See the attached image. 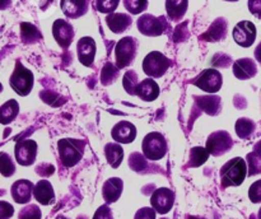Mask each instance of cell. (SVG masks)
Returning <instances> with one entry per match:
<instances>
[{
  "label": "cell",
  "mask_w": 261,
  "mask_h": 219,
  "mask_svg": "<svg viewBox=\"0 0 261 219\" xmlns=\"http://www.w3.org/2000/svg\"><path fill=\"white\" fill-rule=\"evenodd\" d=\"M247 163L244 158L236 157L228 160L223 167L221 168V185L223 188L231 187V186H240L245 181L247 172Z\"/></svg>",
  "instance_id": "obj_1"
},
{
  "label": "cell",
  "mask_w": 261,
  "mask_h": 219,
  "mask_svg": "<svg viewBox=\"0 0 261 219\" xmlns=\"http://www.w3.org/2000/svg\"><path fill=\"white\" fill-rule=\"evenodd\" d=\"M84 148H86V140L70 139V138L59 140L58 149L61 163L65 167H74L78 165L83 158Z\"/></svg>",
  "instance_id": "obj_2"
},
{
  "label": "cell",
  "mask_w": 261,
  "mask_h": 219,
  "mask_svg": "<svg viewBox=\"0 0 261 219\" xmlns=\"http://www.w3.org/2000/svg\"><path fill=\"white\" fill-rule=\"evenodd\" d=\"M33 83H35V79H33L32 71L25 68L19 60H17L14 70L9 78V86L12 87L13 91L22 97L28 96L32 91Z\"/></svg>",
  "instance_id": "obj_3"
},
{
  "label": "cell",
  "mask_w": 261,
  "mask_h": 219,
  "mask_svg": "<svg viewBox=\"0 0 261 219\" xmlns=\"http://www.w3.org/2000/svg\"><path fill=\"white\" fill-rule=\"evenodd\" d=\"M143 154L149 160H160L167 154V140L161 132L152 131L147 134L142 143Z\"/></svg>",
  "instance_id": "obj_4"
},
{
  "label": "cell",
  "mask_w": 261,
  "mask_h": 219,
  "mask_svg": "<svg viewBox=\"0 0 261 219\" xmlns=\"http://www.w3.org/2000/svg\"><path fill=\"white\" fill-rule=\"evenodd\" d=\"M138 53V40L135 37L121 38L115 47V59L119 69H125L134 63Z\"/></svg>",
  "instance_id": "obj_5"
},
{
  "label": "cell",
  "mask_w": 261,
  "mask_h": 219,
  "mask_svg": "<svg viewBox=\"0 0 261 219\" xmlns=\"http://www.w3.org/2000/svg\"><path fill=\"white\" fill-rule=\"evenodd\" d=\"M171 61L160 51H152L144 58L142 64L143 71L150 78H161L170 68Z\"/></svg>",
  "instance_id": "obj_6"
},
{
  "label": "cell",
  "mask_w": 261,
  "mask_h": 219,
  "mask_svg": "<svg viewBox=\"0 0 261 219\" xmlns=\"http://www.w3.org/2000/svg\"><path fill=\"white\" fill-rule=\"evenodd\" d=\"M138 30L140 33L148 37H157V36L163 35L167 32L170 28L166 17H154L152 14H143L137 22Z\"/></svg>",
  "instance_id": "obj_7"
},
{
  "label": "cell",
  "mask_w": 261,
  "mask_h": 219,
  "mask_svg": "<svg viewBox=\"0 0 261 219\" xmlns=\"http://www.w3.org/2000/svg\"><path fill=\"white\" fill-rule=\"evenodd\" d=\"M232 147H233V139L229 132L224 130L212 132L206 140V149L214 157H221L224 153L229 152Z\"/></svg>",
  "instance_id": "obj_8"
},
{
  "label": "cell",
  "mask_w": 261,
  "mask_h": 219,
  "mask_svg": "<svg viewBox=\"0 0 261 219\" xmlns=\"http://www.w3.org/2000/svg\"><path fill=\"white\" fill-rule=\"evenodd\" d=\"M191 83L208 93H217L222 88L223 76L217 69H206L201 71Z\"/></svg>",
  "instance_id": "obj_9"
},
{
  "label": "cell",
  "mask_w": 261,
  "mask_h": 219,
  "mask_svg": "<svg viewBox=\"0 0 261 219\" xmlns=\"http://www.w3.org/2000/svg\"><path fill=\"white\" fill-rule=\"evenodd\" d=\"M14 154L15 159L20 166L28 167L33 165L37 155V143L32 139L18 140L14 148Z\"/></svg>",
  "instance_id": "obj_10"
},
{
  "label": "cell",
  "mask_w": 261,
  "mask_h": 219,
  "mask_svg": "<svg viewBox=\"0 0 261 219\" xmlns=\"http://www.w3.org/2000/svg\"><path fill=\"white\" fill-rule=\"evenodd\" d=\"M233 40L241 47H250L256 40V27L250 20H241L233 28Z\"/></svg>",
  "instance_id": "obj_11"
},
{
  "label": "cell",
  "mask_w": 261,
  "mask_h": 219,
  "mask_svg": "<svg viewBox=\"0 0 261 219\" xmlns=\"http://www.w3.org/2000/svg\"><path fill=\"white\" fill-rule=\"evenodd\" d=\"M150 204L160 214H167L175 204V193L171 188L160 187L150 196Z\"/></svg>",
  "instance_id": "obj_12"
},
{
  "label": "cell",
  "mask_w": 261,
  "mask_h": 219,
  "mask_svg": "<svg viewBox=\"0 0 261 219\" xmlns=\"http://www.w3.org/2000/svg\"><path fill=\"white\" fill-rule=\"evenodd\" d=\"M53 35L61 48H68L73 42L74 28L65 19H56L53 24Z\"/></svg>",
  "instance_id": "obj_13"
},
{
  "label": "cell",
  "mask_w": 261,
  "mask_h": 219,
  "mask_svg": "<svg viewBox=\"0 0 261 219\" xmlns=\"http://www.w3.org/2000/svg\"><path fill=\"white\" fill-rule=\"evenodd\" d=\"M112 139L121 144H129L137 138V127L129 121H120L112 127Z\"/></svg>",
  "instance_id": "obj_14"
},
{
  "label": "cell",
  "mask_w": 261,
  "mask_h": 219,
  "mask_svg": "<svg viewBox=\"0 0 261 219\" xmlns=\"http://www.w3.org/2000/svg\"><path fill=\"white\" fill-rule=\"evenodd\" d=\"M96 41L92 37H83L76 43L78 59L84 66H92L96 56Z\"/></svg>",
  "instance_id": "obj_15"
},
{
  "label": "cell",
  "mask_w": 261,
  "mask_h": 219,
  "mask_svg": "<svg viewBox=\"0 0 261 219\" xmlns=\"http://www.w3.org/2000/svg\"><path fill=\"white\" fill-rule=\"evenodd\" d=\"M35 185L28 180H18L15 181L10 188V194L15 203L18 204H27L31 201L33 195Z\"/></svg>",
  "instance_id": "obj_16"
},
{
  "label": "cell",
  "mask_w": 261,
  "mask_h": 219,
  "mask_svg": "<svg viewBox=\"0 0 261 219\" xmlns=\"http://www.w3.org/2000/svg\"><path fill=\"white\" fill-rule=\"evenodd\" d=\"M233 74L237 79L247 80L257 74V65L254 59L242 58L233 63Z\"/></svg>",
  "instance_id": "obj_17"
},
{
  "label": "cell",
  "mask_w": 261,
  "mask_h": 219,
  "mask_svg": "<svg viewBox=\"0 0 261 219\" xmlns=\"http://www.w3.org/2000/svg\"><path fill=\"white\" fill-rule=\"evenodd\" d=\"M122 190H124V182L121 178L111 177L105 181L103 186H102V196L107 204H112L119 200Z\"/></svg>",
  "instance_id": "obj_18"
},
{
  "label": "cell",
  "mask_w": 261,
  "mask_h": 219,
  "mask_svg": "<svg viewBox=\"0 0 261 219\" xmlns=\"http://www.w3.org/2000/svg\"><path fill=\"white\" fill-rule=\"evenodd\" d=\"M60 7L66 17L76 19L88 12L89 0H60Z\"/></svg>",
  "instance_id": "obj_19"
},
{
  "label": "cell",
  "mask_w": 261,
  "mask_h": 219,
  "mask_svg": "<svg viewBox=\"0 0 261 219\" xmlns=\"http://www.w3.org/2000/svg\"><path fill=\"white\" fill-rule=\"evenodd\" d=\"M160 92V86L157 84V81L152 78H148L138 84L137 96L139 97L140 99H143V101L152 102L158 98Z\"/></svg>",
  "instance_id": "obj_20"
},
{
  "label": "cell",
  "mask_w": 261,
  "mask_h": 219,
  "mask_svg": "<svg viewBox=\"0 0 261 219\" xmlns=\"http://www.w3.org/2000/svg\"><path fill=\"white\" fill-rule=\"evenodd\" d=\"M33 196L42 205H50V204L55 201L54 187L47 180H41L36 183L35 190H33Z\"/></svg>",
  "instance_id": "obj_21"
},
{
  "label": "cell",
  "mask_w": 261,
  "mask_h": 219,
  "mask_svg": "<svg viewBox=\"0 0 261 219\" xmlns=\"http://www.w3.org/2000/svg\"><path fill=\"white\" fill-rule=\"evenodd\" d=\"M106 23L114 33H122L132 25L133 18L125 13H110L106 17Z\"/></svg>",
  "instance_id": "obj_22"
},
{
  "label": "cell",
  "mask_w": 261,
  "mask_h": 219,
  "mask_svg": "<svg viewBox=\"0 0 261 219\" xmlns=\"http://www.w3.org/2000/svg\"><path fill=\"white\" fill-rule=\"evenodd\" d=\"M227 25H228V23H227V20L224 18H218L211 25V28L204 35L200 36V38L201 40L211 41V42L223 40L227 36Z\"/></svg>",
  "instance_id": "obj_23"
},
{
  "label": "cell",
  "mask_w": 261,
  "mask_h": 219,
  "mask_svg": "<svg viewBox=\"0 0 261 219\" xmlns=\"http://www.w3.org/2000/svg\"><path fill=\"white\" fill-rule=\"evenodd\" d=\"M189 0H166V12L172 22H178L186 14Z\"/></svg>",
  "instance_id": "obj_24"
},
{
  "label": "cell",
  "mask_w": 261,
  "mask_h": 219,
  "mask_svg": "<svg viewBox=\"0 0 261 219\" xmlns=\"http://www.w3.org/2000/svg\"><path fill=\"white\" fill-rule=\"evenodd\" d=\"M195 102L200 110L211 116H217L221 112V98L218 96H195Z\"/></svg>",
  "instance_id": "obj_25"
},
{
  "label": "cell",
  "mask_w": 261,
  "mask_h": 219,
  "mask_svg": "<svg viewBox=\"0 0 261 219\" xmlns=\"http://www.w3.org/2000/svg\"><path fill=\"white\" fill-rule=\"evenodd\" d=\"M105 155H106L109 165L112 168H117L124 159V149L120 144L109 143V144L105 145Z\"/></svg>",
  "instance_id": "obj_26"
},
{
  "label": "cell",
  "mask_w": 261,
  "mask_h": 219,
  "mask_svg": "<svg viewBox=\"0 0 261 219\" xmlns=\"http://www.w3.org/2000/svg\"><path fill=\"white\" fill-rule=\"evenodd\" d=\"M20 38H22L23 43H36L42 38V33L40 32L37 27L35 24H31V23L23 22L20 23Z\"/></svg>",
  "instance_id": "obj_27"
},
{
  "label": "cell",
  "mask_w": 261,
  "mask_h": 219,
  "mask_svg": "<svg viewBox=\"0 0 261 219\" xmlns=\"http://www.w3.org/2000/svg\"><path fill=\"white\" fill-rule=\"evenodd\" d=\"M19 112V104L15 99H9L0 107V121L3 125L12 122Z\"/></svg>",
  "instance_id": "obj_28"
},
{
  "label": "cell",
  "mask_w": 261,
  "mask_h": 219,
  "mask_svg": "<svg viewBox=\"0 0 261 219\" xmlns=\"http://www.w3.org/2000/svg\"><path fill=\"white\" fill-rule=\"evenodd\" d=\"M256 129V124L251 119L241 117L236 121V134L241 139H249Z\"/></svg>",
  "instance_id": "obj_29"
},
{
  "label": "cell",
  "mask_w": 261,
  "mask_h": 219,
  "mask_svg": "<svg viewBox=\"0 0 261 219\" xmlns=\"http://www.w3.org/2000/svg\"><path fill=\"white\" fill-rule=\"evenodd\" d=\"M209 155V150L206 148L203 147H194L193 149L190 150V157H189V167H200L201 165L208 160Z\"/></svg>",
  "instance_id": "obj_30"
},
{
  "label": "cell",
  "mask_w": 261,
  "mask_h": 219,
  "mask_svg": "<svg viewBox=\"0 0 261 219\" xmlns=\"http://www.w3.org/2000/svg\"><path fill=\"white\" fill-rule=\"evenodd\" d=\"M139 83L140 81L138 80V74L134 70H127L125 73L124 78H122V86H124L126 93H129L130 96H137V88Z\"/></svg>",
  "instance_id": "obj_31"
},
{
  "label": "cell",
  "mask_w": 261,
  "mask_h": 219,
  "mask_svg": "<svg viewBox=\"0 0 261 219\" xmlns=\"http://www.w3.org/2000/svg\"><path fill=\"white\" fill-rule=\"evenodd\" d=\"M119 70L120 69L115 66L112 63L105 64L101 71V83L103 86H110V84L114 83L117 79V76H119Z\"/></svg>",
  "instance_id": "obj_32"
},
{
  "label": "cell",
  "mask_w": 261,
  "mask_h": 219,
  "mask_svg": "<svg viewBox=\"0 0 261 219\" xmlns=\"http://www.w3.org/2000/svg\"><path fill=\"white\" fill-rule=\"evenodd\" d=\"M124 7L130 14H140L148 8V0H122Z\"/></svg>",
  "instance_id": "obj_33"
},
{
  "label": "cell",
  "mask_w": 261,
  "mask_h": 219,
  "mask_svg": "<svg viewBox=\"0 0 261 219\" xmlns=\"http://www.w3.org/2000/svg\"><path fill=\"white\" fill-rule=\"evenodd\" d=\"M0 172L4 177H9V176L14 175L15 172V166L13 163L12 158L4 152L0 154Z\"/></svg>",
  "instance_id": "obj_34"
},
{
  "label": "cell",
  "mask_w": 261,
  "mask_h": 219,
  "mask_svg": "<svg viewBox=\"0 0 261 219\" xmlns=\"http://www.w3.org/2000/svg\"><path fill=\"white\" fill-rule=\"evenodd\" d=\"M145 158L147 157H145V155L143 157L140 153H132V154H130V158H129L130 168H132V170H134L135 172H142V171H144L148 166Z\"/></svg>",
  "instance_id": "obj_35"
},
{
  "label": "cell",
  "mask_w": 261,
  "mask_h": 219,
  "mask_svg": "<svg viewBox=\"0 0 261 219\" xmlns=\"http://www.w3.org/2000/svg\"><path fill=\"white\" fill-rule=\"evenodd\" d=\"M42 214H41V209L35 204L24 206L22 210L19 211L18 219H41Z\"/></svg>",
  "instance_id": "obj_36"
},
{
  "label": "cell",
  "mask_w": 261,
  "mask_h": 219,
  "mask_svg": "<svg viewBox=\"0 0 261 219\" xmlns=\"http://www.w3.org/2000/svg\"><path fill=\"white\" fill-rule=\"evenodd\" d=\"M120 0H96V8L99 13L110 14L116 10L119 7Z\"/></svg>",
  "instance_id": "obj_37"
},
{
  "label": "cell",
  "mask_w": 261,
  "mask_h": 219,
  "mask_svg": "<svg viewBox=\"0 0 261 219\" xmlns=\"http://www.w3.org/2000/svg\"><path fill=\"white\" fill-rule=\"evenodd\" d=\"M246 160L247 165H249V176L259 175V173H261V159L254 152L247 154Z\"/></svg>",
  "instance_id": "obj_38"
},
{
  "label": "cell",
  "mask_w": 261,
  "mask_h": 219,
  "mask_svg": "<svg viewBox=\"0 0 261 219\" xmlns=\"http://www.w3.org/2000/svg\"><path fill=\"white\" fill-rule=\"evenodd\" d=\"M249 198L254 204L261 203V180L255 181L249 188Z\"/></svg>",
  "instance_id": "obj_39"
},
{
  "label": "cell",
  "mask_w": 261,
  "mask_h": 219,
  "mask_svg": "<svg viewBox=\"0 0 261 219\" xmlns=\"http://www.w3.org/2000/svg\"><path fill=\"white\" fill-rule=\"evenodd\" d=\"M212 64H213L216 68H227L232 64V58L227 53H217L214 55L213 60H212Z\"/></svg>",
  "instance_id": "obj_40"
},
{
  "label": "cell",
  "mask_w": 261,
  "mask_h": 219,
  "mask_svg": "<svg viewBox=\"0 0 261 219\" xmlns=\"http://www.w3.org/2000/svg\"><path fill=\"white\" fill-rule=\"evenodd\" d=\"M155 209L153 208H142L135 213L134 219H155Z\"/></svg>",
  "instance_id": "obj_41"
},
{
  "label": "cell",
  "mask_w": 261,
  "mask_h": 219,
  "mask_svg": "<svg viewBox=\"0 0 261 219\" xmlns=\"http://www.w3.org/2000/svg\"><path fill=\"white\" fill-rule=\"evenodd\" d=\"M93 219H114L112 215V210L110 209L109 205H102L94 213Z\"/></svg>",
  "instance_id": "obj_42"
},
{
  "label": "cell",
  "mask_w": 261,
  "mask_h": 219,
  "mask_svg": "<svg viewBox=\"0 0 261 219\" xmlns=\"http://www.w3.org/2000/svg\"><path fill=\"white\" fill-rule=\"evenodd\" d=\"M14 209L7 201H0V219H8L13 215Z\"/></svg>",
  "instance_id": "obj_43"
},
{
  "label": "cell",
  "mask_w": 261,
  "mask_h": 219,
  "mask_svg": "<svg viewBox=\"0 0 261 219\" xmlns=\"http://www.w3.org/2000/svg\"><path fill=\"white\" fill-rule=\"evenodd\" d=\"M249 10L252 15L261 19V0H249Z\"/></svg>",
  "instance_id": "obj_44"
},
{
  "label": "cell",
  "mask_w": 261,
  "mask_h": 219,
  "mask_svg": "<svg viewBox=\"0 0 261 219\" xmlns=\"http://www.w3.org/2000/svg\"><path fill=\"white\" fill-rule=\"evenodd\" d=\"M54 171H55V167H54L53 165H47V163H42V165H40L37 168H36V172H37L38 175H42V176L53 175Z\"/></svg>",
  "instance_id": "obj_45"
},
{
  "label": "cell",
  "mask_w": 261,
  "mask_h": 219,
  "mask_svg": "<svg viewBox=\"0 0 261 219\" xmlns=\"http://www.w3.org/2000/svg\"><path fill=\"white\" fill-rule=\"evenodd\" d=\"M255 59L261 64V42L257 45V47L255 48Z\"/></svg>",
  "instance_id": "obj_46"
},
{
  "label": "cell",
  "mask_w": 261,
  "mask_h": 219,
  "mask_svg": "<svg viewBox=\"0 0 261 219\" xmlns=\"http://www.w3.org/2000/svg\"><path fill=\"white\" fill-rule=\"evenodd\" d=\"M254 153L261 159V140H259V142H257L256 144H255V147H254Z\"/></svg>",
  "instance_id": "obj_47"
},
{
  "label": "cell",
  "mask_w": 261,
  "mask_h": 219,
  "mask_svg": "<svg viewBox=\"0 0 261 219\" xmlns=\"http://www.w3.org/2000/svg\"><path fill=\"white\" fill-rule=\"evenodd\" d=\"M189 219H205V218H200V216H189Z\"/></svg>",
  "instance_id": "obj_48"
},
{
  "label": "cell",
  "mask_w": 261,
  "mask_h": 219,
  "mask_svg": "<svg viewBox=\"0 0 261 219\" xmlns=\"http://www.w3.org/2000/svg\"><path fill=\"white\" fill-rule=\"evenodd\" d=\"M259 219H261V208H260V210H259Z\"/></svg>",
  "instance_id": "obj_49"
},
{
  "label": "cell",
  "mask_w": 261,
  "mask_h": 219,
  "mask_svg": "<svg viewBox=\"0 0 261 219\" xmlns=\"http://www.w3.org/2000/svg\"><path fill=\"white\" fill-rule=\"evenodd\" d=\"M226 2H239V0H226Z\"/></svg>",
  "instance_id": "obj_50"
},
{
  "label": "cell",
  "mask_w": 261,
  "mask_h": 219,
  "mask_svg": "<svg viewBox=\"0 0 261 219\" xmlns=\"http://www.w3.org/2000/svg\"><path fill=\"white\" fill-rule=\"evenodd\" d=\"M162 219H167V218H162Z\"/></svg>",
  "instance_id": "obj_51"
}]
</instances>
